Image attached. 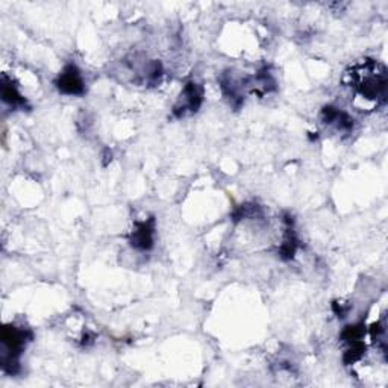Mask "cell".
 Wrapping results in <instances>:
<instances>
[{
    "label": "cell",
    "mask_w": 388,
    "mask_h": 388,
    "mask_svg": "<svg viewBox=\"0 0 388 388\" xmlns=\"http://www.w3.org/2000/svg\"><path fill=\"white\" fill-rule=\"evenodd\" d=\"M202 101L203 90L200 85L196 82H188L180 94V99L173 108V113L176 117H184L188 113H196L202 105Z\"/></svg>",
    "instance_id": "obj_2"
},
{
    "label": "cell",
    "mask_w": 388,
    "mask_h": 388,
    "mask_svg": "<svg viewBox=\"0 0 388 388\" xmlns=\"http://www.w3.org/2000/svg\"><path fill=\"white\" fill-rule=\"evenodd\" d=\"M153 230H155V220H149L137 223L136 230L131 234V245L138 250H149L153 246Z\"/></svg>",
    "instance_id": "obj_4"
},
{
    "label": "cell",
    "mask_w": 388,
    "mask_h": 388,
    "mask_svg": "<svg viewBox=\"0 0 388 388\" xmlns=\"http://www.w3.org/2000/svg\"><path fill=\"white\" fill-rule=\"evenodd\" d=\"M346 76L347 83L359 94L361 99L376 105H381L387 101L388 76L387 68L382 64L366 59L364 63L347 71Z\"/></svg>",
    "instance_id": "obj_1"
},
{
    "label": "cell",
    "mask_w": 388,
    "mask_h": 388,
    "mask_svg": "<svg viewBox=\"0 0 388 388\" xmlns=\"http://www.w3.org/2000/svg\"><path fill=\"white\" fill-rule=\"evenodd\" d=\"M56 87L61 93L78 96L83 93V79L76 66H67L63 73H59L56 79Z\"/></svg>",
    "instance_id": "obj_3"
},
{
    "label": "cell",
    "mask_w": 388,
    "mask_h": 388,
    "mask_svg": "<svg viewBox=\"0 0 388 388\" xmlns=\"http://www.w3.org/2000/svg\"><path fill=\"white\" fill-rule=\"evenodd\" d=\"M2 96H4V101L6 103H9L11 106L24 105L23 96L20 94V91L17 90L16 85H12V82H8V79L5 76H4V81H2Z\"/></svg>",
    "instance_id": "obj_5"
}]
</instances>
